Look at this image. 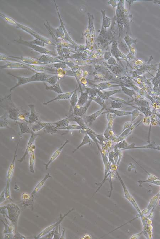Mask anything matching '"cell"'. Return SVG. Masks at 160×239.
<instances>
[{"label": "cell", "mask_w": 160, "mask_h": 239, "mask_svg": "<svg viewBox=\"0 0 160 239\" xmlns=\"http://www.w3.org/2000/svg\"><path fill=\"white\" fill-rule=\"evenodd\" d=\"M8 74L12 76L17 78V82L15 86L12 87L10 90L11 92L14 89L23 85L26 84L30 82L36 81L46 82L48 78L51 77V76L44 73L36 72V74L28 77H20L17 76L9 73Z\"/></svg>", "instance_id": "1"}, {"label": "cell", "mask_w": 160, "mask_h": 239, "mask_svg": "<svg viewBox=\"0 0 160 239\" xmlns=\"http://www.w3.org/2000/svg\"><path fill=\"white\" fill-rule=\"evenodd\" d=\"M71 121V119L69 118L62 119L61 120L58 121L56 122L53 123L57 128V129L60 128L65 127L69 125V123Z\"/></svg>", "instance_id": "22"}, {"label": "cell", "mask_w": 160, "mask_h": 239, "mask_svg": "<svg viewBox=\"0 0 160 239\" xmlns=\"http://www.w3.org/2000/svg\"><path fill=\"white\" fill-rule=\"evenodd\" d=\"M28 106L31 110L30 115L28 117V122L30 123L39 122L38 117L36 113L35 110V105L33 104H30Z\"/></svg>", "instance_id": "18"}, {"label": "cell", "mask_w": 160, "mask_h": 239, "mask_svg": "<svg viewBox=\"0 0 160 239\" xmlns=\"http://www.w3.org/2000/svg\"><path fill=\"white\" fill-rule=\"evenodd\" d=\"M57 128L53 123H47L44 127V131L48 133H54L57 131Z\"/></svg>", "instance_id": "28"}, {"label": "cell", "mask_w": 160, "mask_h": 239, "mask_svg": "<svg viewBox=\"0 0 160 239\" xmlns=\"http://www.w3.org/2000/svg\"><path fill=\"white\" fill-rule=\"evenodd\" d=\"M31 134V136H30L29 141H28L27 146L25 152L24 154L22 157V158H20V159L18 160L20 163H21V162L23 161V160L25 158L27 155L28 154V151H29L30 148L31 147L33 144H34V142L36 139L37 135H38L35 133L33 131H32Z\"/></svg>", "instance_id": "12"}, {"label": "cell", "mask_w": 160, "mask_h": 239, "mask_svg": "<svg viewBox=\"0 0 160 239\" xmlns=\"http://www.w3.org/2000/svg\"><path fill=\"white\" fill-rule=\"evenodd\" d=\"M95 88V90L96 92H97L98 95L102 98V99H104V100H106V98L105 97L104 93H103V91H101V90H99V89H98L97 88Z\"/></svg>", "instance_id": "45"}, {"label": "cell", "mask_w": 160, "mask_h": 239, "mask_svg": "<svg viewBox=\"0 0 160 239\" xmlns=\"http://www.w3.org/2000/svg\"><path fill=\"white\" fill-rule=\"evenodd\" d=\"M122 85L112 84L109 83L103 82L95 85V88L100 90H107V89L114 88V87L121 86Z\"/></svg>", "instance_id": "20"}, {"label": "cell", "mask_w": 160, "mask_h": 239, "mask_svg": "<svg viewBox=\"0 0 160 239\" xmlns=\"http://www.w3.org/2000/svg\"><path fill=\"white\" fill-rule=\"evenodd\" d=\"M89 97V96L87 92H81V95L78 99V102L76 105H79L80 106H83L88 101Z\"/></svg>", "instance_id": "21"}, {"label": "cell", "mask_w": 160, "mask_h": 239, "mask_svg": "<svg viewBox=\"0 0 160 239\" xmlns=\"http://www.w3.org/2000/svg\"><path fill=\"white\" fill-rule=\"evenodd\" d=\"M109 99L113 101L119 102L123 103L124 104L130 105V104H129V103H127L124 100L121 99L120 98L111 97L109 98Z\"/></svg>", "instance_id": "41"}, {"label": "cell", "mask_w": 160, "mask_h": 239, "mask_svg": "<svg viewBox=\"0 0 160 239\" xmlns=\"http://www.w3.org/2000/svg\"><path fill=\"white\" fill-rule=\"evenodd\" d=\"M1 61H5V60H11L12 61H17L19 62H20L21 63V61H20L19 60H17V59H15V58H10L9 57H6V56H4V55H3L2 54H1Z\"/></svg>", "instance_id": "43"}, {"label": "cell", "mask_w": 160, "mask_h": 239, "mask_svg": "<svg viewBox=\"0 0 160 239\" xmlns=\"http://www.w3.org/2000/svg\"><path fill=\"white\" fill-rule=\"evenodd\" d=\"M83 238L84 239H90L91 238V237L90 236H89V235H86L83 237Z\"/></svg>", "instance_id": "50"}, {"label": "cell", "mask_w": 160, "mask_h": 239, "mask_svg": "<svg viewBox=\"0 0 160 239\" xmlns=\"http://www.w3.org/2000/svg\"><path fill=\"white\" fill-rule=\"evenodd\" d=\"M58 130H82V128L79 125H68L65 127L58 128Z\"/></svg>", "instance_id": "37"}, {"label": "cell", "mask_w": 160, "mask_h": 239, "mask_svg": "<svg viewBox=\"0 0 160 239\" xmlns=\"http://www.w3.org/2000/svg\"><path fill=\"white\" fill-rule=\"evenodd\" d=\"M7 117L5 115L1 117V127H5L8 125V122Z\"/></svg>", "instance_id": "39"}, {"label": "cell", "mask_w": 160, "mask_h": 239, "mask_svg": "<svg viewBox=\"0 0 160 239\" xmlns=\"http://www.w3.org/2000/svg\"><path fill=\"white\" fill-rule=\"evenodd\" d=\"M22 197L24 200H28L30 199V197L27 193H23Z\"/></svg>", "instance_id": "48"}, {"label": "cell", "mask_w": 160, "mask_h": 239, "mask_svg": "<svg viewBox=\"0 0 160 239\" xmlns=\"http://www.w3.org/2000/svg\"><path fill=\"white\" fill-rule=\"evenodd\" d=\"M115 155V152L114 151L110 152L108 153V160L112 164H115L114 159Z\"/></svg>", "instance_id": "42"}, {"label": "cell", "mask_w": 160, "mask_h": 239, "mask_svg": "<svg viewBox=\"0 0 160 239\" xmlns=\"http://www.w3.org/2000/svg\"><path fill=\"white\" fill-rule=\"evenodd\" d=\"M85 90H86V92L88 94L89 97H94L98 96L94 88H91L87 87V88H85Z\"/></svg>", "instance_id": "36"}, {"label": "cell", "mask_w": 160, "mask_h": 239, "mask_svg": "<svg viewBox=\"0 0 160 239\" xmlns=\"http://www.w3.org/2000/svg\"><path fill=\"white\" fill-rule=\"evenodd\" d=\"M132 112V119L131 122H133L137 117L140 115V112H139L137 109H136L133 110Z\"/></svg>", "instance_id": "44"}, {"label": "cell", "mask_w": 160, "mask_h": 239, "mask_svg": "<svg viewBox=\"0 0 160 239\" xmlns=\"http://www.w3.org/2000/svg\"><path fill=\"white\" fill-rule=\"evenodd\" d=\"M69 212H68V214H67L66 215H64L63 217L61 218V219H60V220L58 221L56 223V224L53 225H52L49 226V227H47V228H46L45 229H44L43 231L41 232L40 234H39L36 237H35V238L37 239L40 238H42V237H43L46 235H47V233H49L52 230L54 229L55 227H56L58 225H59L60 224V223L61 222L62 220L64 218V217H65L69 213Z\"/></svg>", "instance_id": "14"}, {"label": "cell", "mask_w": 160, "mask_h": 239, "mask_svg": "<svg viewBox=\"0 0 160 239\" xmlns=\"http://www.w3.org/2000/svg\"><path fill=\"white\" fill-rule=\"evenodd\" d=\"M116 115L114 114L110 113H107L106 115V118L108 121L107 126L105 131L104 135L105 138L108 139V134L110 131L112 130V126H113L114 119L115 118Z\"/></svg>", "instance_id": "7"}, {"label": "cell", "mask_w": 160, "mask_h": 239, "mask_svg": "<svg viewBox=\"0 0 160 239\" xmlns=\"http://www.w3.org/2000/svg\"><path fill=\"white\" fill-rule=\"evenodd\" d=\"M10 58H16L17 59L20 60L23 62V63L29 64L31 65H47V64L42 63L38 61L37 60L29 58H25L23 57H16L13 56H9Z\"/></svg>", "instance_id": "9"}, {"label": "cell", "mask_w": 160, "mask_h": 239, "mask_svg": "<svg viewBox=\"0 0 160 239\" xmlns=\"http://www.w3.org/2000/svg\"><path fill=\"white\" fill-rule=\"evenodd\" d=\"M69 141L68 140H66V141L63 144V145L61 147H60L54 153H53L52 156L51 158L50 159L49 161L48 162V163L47 164H45V168L46 170H47L48 169V167L50 164L53 161H54V160L56 159L57 158H58V157L59 156L60 152H61L62 149H63V148L65 147V146L66 144H67L68 143Z\"/></svg>", "instance_id": "13"}, {"label": "cell", "mask_w": 160, "mask_h": 239, "mask_svg": "<svg viewBox=\"0 0 160 239\" xmlns=\"http://www.w3.org/2000/svg\"><path fill=\"white\" fill-rule=\"evenodd\" d=\"M47 124V123H46L39 122L32 128V131L35 133L40 131L45 127Z\"/></svg>", "instance_id": "33"}, {"label": "cell", "mask_w": 160, "mask_h": 239, "mask_svg": "<svg viewBox=\"0 0 160 239\" xmlns=\"http://www.w3.org/2000/svg\"><path fill=\"white\" fill-rule=\"evenodd\" d=\"M129 146L125 140H122L116 144L114 147V150L120 149L124 150L126 148L129 147Z\"/></svg>", "instance_id": "31"}, {"label": "cell", "mask_w": 160, "mask_h": 239, "mask_svg": "<svg viewBox=\"0 0 160 239\" xmlns=\"http://www.w3.org/2000/svg\"><path fill=\"white\" fill-rule=\"evenodd\" d=\"M123 103L119 102L113 101L111 103V107L113 109H118L123 106Z\"/></svg>", "instance_id": "38"}, {"label": "cell", "mask_w": 160, "mask_h": 239, "mask_svg": "<svg viewBox=\"0 0 160 239\" xmlns=\"http://www.w3.org/2000/svg\"><path fill=\"white\" fill-rule=\"evenodd\" d=\"M80 82L85 88H87L88 86V83L85 78H81L80 80Z\"/></svg>", "instance_id": "46"}, {"label": "cell", "mask_w": 160, "mask_h": 239, "mask_svg": "<svg viewBox=\"0 0 160 239\" xmlns=\"http://www.w3.org/2000/svg\"><path fill=\"white\" fill-rule=\"evenodd\" d=\"M18 120L20 121H26L25 116L23 114H20L18 117Z\"/></svg>", "instance_id": "49"}, {"label": "cell", "mask_w": 160, "mask_h": 239, "mask_svg": "<svg viewBox=\"0 0 160 239\" xmlns=\"http://www.w3.org/2000/svg\"><path fill=\"white\" fill-rule=\"evenodd\" d=\"M51 177V176L50 175L49 173H47L45 177L44 178V179H43L42 181H41L35 187V188L32 192L31 194V196L33 199L34 198V196L36 195L37 192H38L39 190L41 189V188L43 186L45 183V182L49 178Z\"/></svg>", "instance_id": "16"}, {"label": "cell", "mask_w": 160, "mask_h": 239, "mask_svg": "<svg viewBox=\"0 0 160 239\" xmlns=\"http://www.w3.org/2000/svg\"><path fill=\"white\" fill-rule=\"evenodd\" d=\"M19 142V141L17 143V147H16V150L15 151V154H14L13 160H12V163L10 166L9 168L8 171V174H7V183L6 190H5V191H6V197L7 198L10 197L9 183L14 173V166H15V162L16 157H17V152Z\"/></svg>", "instance_id": "3"}, {"label": "cell", "mask_w": 160, "mask_h": 239, "mask_svg": "<svg viewBox=\"0 0 160 239\" xmlns=\"http://www.w3.org/2000/svg\"><path fill=\"white\" fill-rule=\"evenodd\" d=\"M35 163V157L34 152L31 153L30 158V170L32 173L35 172L34 168Z\"/></svg>", "instance_id": "30"}, {"label": "cell", "mask_w": 160, "mask_h": 239, "mask_svg": "<svg viewBox=\"0 0 160 239\" xmlns=\"http://www.w3.org/2000/svg\"><path fill=\"white\" fill-rule=\"evenodd\" d=\"M92 101L89 100L87 102V105H85V106H80L79 105H76L73 109L74 115L79 117H81L84 115L86 113L89 107V106Z\"/></svg>", "instance_id": "8"}, {"label": "cell", "mask_w": 160, "mask_h": 239, "mask_svg": "<svg viewBox=\"0 0 160 239\" xmlns=\"http://www.w3.org/2000/svg\"><path fill=\"white\" fill-rule=\"evenodd\" d=\"M36 60L42 63L47 64V65L50 64L61 62L54 57L49 56V55H43L42 56L37 58Z\"/></svg>", "instance_id": "11"}, {"label": "cell", "mask_w": 160, "mask_h": 239, "mask_svg": "<svg viewBox=\"0 0 160 239\" xmlns=\"http://www.w3.org/2000/svg\"><path fill=\"white\" fill-rule=\"evenodd\" d=\"M122 91V90H121V89H119V90L108 91H103V92L104 93L105 97L106 98V100H107L109 99V98L111 97V96L114 95V94L119 93L121 92Z\"/></svg>", "instance_id": "32"}, {"label": "cell", "mask_w": 160, "mask_h": 239, "mask_svg": "<svg viewBox=\"0 0 160 239\" xmlns=\"http://www.w3.org/2000/svg\"><path fill=\"white\" fill-rule=\"evenodd\" d=\"M121 88L124 94L130 96L133 99H134L133 97V95L136 94L134 90L128 89L124 86H122V85L121 86Z\"/></svg>", "instance_id": "34"}, {"label": "cell", "mask_w": 160, "mask_h": 239, "mask_svg": "<svg viewBox=\"0 0 160 239\" xmlns=\"http://www.w3.org/2000/svg\"><path fill=\"white\" fill-rule=\"evenodd\" d=\"M23 64L28 66L30 67V68L33 69V70L38 71V72H43V71H44H44H47V72L54 73V74L56 73V69L52 67H45L44 66L39 65H29V64L24 63H23Z\"/></svg>", "instance_id": "10"}, {"label": "cell", "mask_w": 160, "mask_h": 239, "mask_svg": "<svg viewBox=\"0 0 160 239\" xmlns=\"http://www.w3.org/2000/svg\"><path fill=\"white\" fill-rule=\"evenodd\" d=\"M1 69L9 68V69H27L35 72L33 69L25 64L20 63V62H7V63L4 65L1 66Z\"/></svg>", "instance_id": "5"}, {"label": "cell", "mask_w": 160, "mask_h": 239, "mask_svg": "<svg viewBox=\"0 0 160 239\" xmlns=\"http://www.w3.org/2000/svg\"><path fill=\"white\" fill-rule=\"evenodd\" d=\"M15 41L19 43H20L23 44V45L31 48L32 49L35 50V51L41 53H42V54H44V55H53V56H56V54H55V53L53 51H49V50L46 49V48L40 47L39 46H36L35 45H34V44H30L28 43V42L25 41L21 39H20V40H15Z\"/></svg>", "instance_id": "4"}, {"label": "cell", "mask_w": 160, "mask_h": 239, "mask_svg": "<svg viewBox=\"0 0 160 239\" xmlns=\"http://www.w3.org/2000/svg\"><path fill=\"white\" fill-rule=\"evenodd\" d=\"M74 90L73 91L66 92V93H63L59 94L56 97L52 100H51L48 102L43 103L44 105H47L49 103L52 102L53 101L57 100H68L72 96V94L74 93Z\"/></svg>", "instance_id": "15"}, {"label": "cell", "mask_w": 160, "mask_h": 239, "mask_svg": "<svg viewBox=\"0 0 160 239\" xmlns=\"http://www.w3.org/2000/svg\"><path fill=\"white\" fill-rule=\"evenodd\" d=\"M73 121L77 123L78 125L81 126L84 131L88 127L84 120L81 117L76 116Z\"/></svg>", "instance_id": "25"}, {"label": "cell", "mask_w": 160, "mask_h": 239, "mask_svg": "<svg viewBox=\"0 0 160 239\" xmlns=\"http://www.w3.org/2000/svg\"><path fill=\"white\" fill-rule=\"evenodd\" d=\"M45 85V89L47 90H51L53 91L58 94H60L63 93L62 91L61 88L60 86L59 82H58L56 84L54 85H51L50 86H48L46 85V84H44Z\"/></svg>", "instance_id": "23"}, {"label": "cell", "mask_w": 160, "mask_h": 239, "mask_svg": "<svg viewBox=\"0 0 160 239\" xmlns=\"http://www.w3.org/2000/svg\"><path fill=\"white\" fill-rule=\"evenodd\" d=\"M89 99L92 101H95V103L100 105L102 108L103 107H106L105 100L102 99L99 96H95V97H89Z\"/></svg>", "instance_id": "29"}, {"label": "cell", "mask_w": 160, "mask_h": 239, "mask_svg": "<svg viewBox=\"0 0 160 239\" xmlns=\"http://www.w3.org/2000/svg\"><path fill=\"white\" fill-rule=\"evenodd\" d=\"M59 78L57 76H51L46 80V82L49 84L51 85H54L58 82Z\"/></svg>", "instance_id": "35"}, {"label": "cell", "mask_w": 160, "mask_h": 239, "mask_svg": "<svg viewBox=\"0 0 160 239\" xmlns=\"http://www.w3.org/2000/svg\"><path fill=\"white\" fill-rule=\"evenodd\" d=\"M92 144L91 140L90 138L88 135L86 134V135L84 137L81 143L79 145H78L75 149L74 150V151L72 152L73 153L75 152H76L78 149H79L80 148L82 147L83 146L87 144Z\"/></svg>", "instance_id": "26"}, {"label": "cell", "mask_w": 160, "mask_h": 239, "mask_svg": "<svg viewBox=\"0 0 160 239\" xmlns=\"http://www.w3.org/2000/svg\"><path fill=\"white\" fill-rule=\"evenodd\" d=\"M78 96L77 94V87L76 85L75 90H74V93H73L71 97L70 103L73 109H74L77 105L78 101Z\"/></svg>", "instance_id": "24"}, {"label": "cell", "mask_w": 160, "mask_h": 239, "mask_svg": "<svg viewBox=\"0 0 160 239\" xmlns=\"http://www.w3.org/2000/svg\"><path fill=\"white\" fill-rule=\"evenodd\" d=\"M17 123L20 128L21 134L25 133H31L32 131L30 129L29 126L27 124L25 123L17 122Z\"/></svg>", "instance_id": "27"}, {"label": "cell", "mask_w": 160, "mask_h": 239, "mask_svg": "<svg viewBox=\"0 0 160 239\" xmlns=\"http://www.w3.org/2000/svg\"><path fill=\"white\" fill-rule=\"evenodd\" d=\"M1 106L4 107L7 110L9 116L11 119L14 120H18V117L20 113L19 110L12 102L11 94H10L1 100Z\"/></svg>", "instance_id": "2"}, {"label": "cell", "mask_w": 160, "mask_h": 239, "mask_svg": "<svg viewBox=\"0 0 160 239\" xmlns=\"http://www.w3.org/2000/svg\"><path fill=\"white\" fill-rule=\"evenodd\" d=\"M84 131L86 134L88 135L90 138L91 139L95 142L96 145L97 146L98 149L99 151L100 150L101 147L100 144V142L97 138V136H96L97 134L93 130L90 129L89 127L87 128L86 129L84 130Z\"/></svg>", "instance_id": "17"}, {"label": "cell", "mask_w": 160, "mask_h": 239, "mask_svg": "<svg viewBox=\"0 0 160 239\" xmlns=\"http://www.w3.org/2000/svg\"><path fill=\"white\" fill-rule=\"evenodd\" d=\"M132 122H131L126 123H125L124 125L123 129L121 133H122L124 131H125V130L127 129V128H129L130 126L132 125Z\"/></svg>", "instance_id": "47"}, {"label": "cell", "mask_w": 160, "mask_h": 239, "mask_svg": "<svg viewBox=\"0 0 160 239\" xmlns=\"http://www.w3.org/2000/svg\"><path fill=\"white\" fill-rule=\"evenodd\" d=\"M106 111L103 112L102 114L104 113H110L114 114L118 116L121 117L123 116L132 115V112L122 111L114 109L113 108H106Z\"/></svg>", "instance_id": "19"}, {"label": "cell", "mask_w": 160, "mask_h": 239, "mask_svg": "<svg viewBox=\"0 0 160 239\" xmlns=\"http://www.w3.org/2000/svg\"><path fill=\"white\" fill-rule=\"evenodd\" d=\"M106 107H103L101 109L90 115L84 116V120L86 124L89 126L92 124L94 121L97 119L101 114H102L103 111L105 110Z\"/></svg>", "instance_id": "6"}, {"label": "cell", "mask_w": 160, "mask_h": 239, "mask_svg": "<svg viewBox=\"0 0 160 239\" xmlns=\"http://www.w3.org/2000/svg\"><path fill=\"white\" fill-rule=\"evenodd\" d=\"M96 136H97V139L99 141L100 143V145H102L107 140V139L105 137L104 134H97Z\"/></svg>", "instance_id": "40"}]
</instances>
